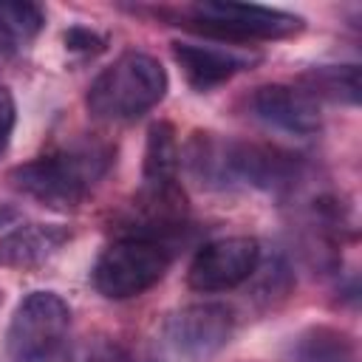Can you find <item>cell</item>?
Wrapping results in <instances>:
<instances>
[{
	"mask_svg": "<svg viewBox=\"0 0 362 362\" xmlns=\"http://www.w3.org/2000/svg\"><path fill=\"white\" fill-rule=\"evenodd\" d=\"M184 161L189 175L206 189H229L246 184L280 195L288 192L303 175V161L294 153L272 144L226 139L206 130H195L189 136Z\"/></svg>",
	"mask_w": 362,
	"mask_h": 362,
	"instance_id": "6da1fadb",
	"label": "cell"
},
{
	"mask_svg": "<svg viewBox=\"0 0 362 362\" xmlns=\"http://www.w3.org/2000/svg\"><path fill=\"white\" fill-rule=\"evenodd\" d=\"M113 147L99 139H76L48 156L11 170V184L48 209H76L107 175Z\"/></svg>",
	"mask_w": 362,
	"mask_h": 362,
	"instance_id": "7a4b0ae2",
	"label": "cell"
},
{
	"mask_svg": "<svg viewBox=\"0 0 362 362\" xmlns=\"http://www.w3.org/2000/svg\"><path fill=\"white\" fill-rule=\"evenodd\" d=\"M167 85V71L156 57L124 51L90 82L85 105L102 122H133L164 99Z\"/></svg>",
	"mask_w": 362,
	"mask_h": 362,
	"instance_id": "3957f363",
	"label": "cell"
},
{
	"mask_svg": "<svg viewBox=\"0 0 362 362\" xmlns=\"http://www.w3.org/2000/svg\"><path fill=\"white\" fill-rule=\"evenodd\" d=\"M173 249L167 240L124 232L102 249L90 269L93 288L107 300H130L153 288L170 269Z\"/></svg>",
	"mask_w": 362,
	"mask_h": 362,
	"instance_id": "277c9868",
	"label": "cell"
},
{
	"mask_svg": "<svg viewBox=\"0 0 362 362\" xmlns=\"http://www.w3.org/2000/svg\"><path fill=\"white\" fill-rule=\"evenodd\" d=\"M189 28L204 31L215 40L249 42V40H283L305 28L300 14L257 6V3H232V0H204L184 8Z\"/></svg>",
	"mask_w": 362,
	"mask_h": 362,
	"instance_id": "5b68a950",
	"label": "cell"
},
{
	"mask_svg": "<svg viewBox=\"0 0 362 362\" xmlns=\"http://www.w3.org/2000/svg\"><path fill=\"white\" fill-rule=\"evenodd\" d=\"M71 308L57 291H31L20 300L6 331L8 362H48L65 342Z\"/></svg>",
	"mask_w": 362,
	"mask_h": 362,
	"instance_id": "8992f818",
	"label": "cell"
},
{
	"mask_svg": "<svg viewBox=\"0 0 362 362\" xmlns=\"http://www.w3.org/2000/svg\"><path fill=\"white\" fill-rule=\"evenodd\" d=\"M235 314L223 303H192L167 317L164 342L181 362H206L229 342Z\"/></svg>",
	"mask_w": 362,
	"mask_h": 362,
	"instance_id": "52a82bcc",
	"label": "cell"
},
{
	"mask_svg": "<svg viewBox=\"0 0 362 362\" xmlns=\"http://www.w3.org/2000/svg\"><path fill=\"white\" fill-rule=\"evenodd\" d=\"M260 266V243L249 235H232L204 243L187 272V286L192 291H226L246 283Z\"/></svg>",
	"mask_w": 362,
	"mask_h": 362,
	"instance_id": "ba28073f",
	"label": "cell"
},
{
	"mask_svg": "<svg viewBox=\"0 0 362 362\" xmlns=\"http://www.w3.org/2000/svg\"><path fill=\"white\" fill-rule=\"evenodd\" d=\"M249 110L266 127H274L288 136H314L322 127L320 105L300 85H260L249 96Z\"/></svg>",
	"mask_w": 362,
	"mask_h": 362,
	"instance_id": "9c48e42d",
	"label": "cell"
},
{
	"mask_svg": "<svg viewBox=\"0 0 362 362\" xmlns=\"http://www.w3.org/2000/svg\"><path fill=\"white\" fill-rule=\"evenodd\" d=\"M173 57L195 90H212L229 82L235 74L249 71L252 65L260 62V54H249L215 42H181V40L173 42Z\"/></svg>",
	"mask_w": 362,
	"mask_h": 362,
	"instance_id": "30bf717a",
	"label": "cell"
},
{
	"mask_svg": "<svg viewBox=\"0 0 362 362\" xmlns=\"http://www.w3.org/2000/svg\"><path fill=\"white\" fill-rule=\"evenodd\" d=\"M71 240V229L59 223H25L8 232L0 240V266L6 269H40L48 263L65 243Z\"/></svg>",
	"mask_w": 362,
	"mask_h": 362,
	"instance_id": "8fae6325",
	"label": "cell"
},
{
	"mask_svg": "<svg viewBox=\"0 0 362 362\" xmlns=\"http://www.w3.org/2000/svg\"><path fill=\"white\" fill-rule=\"evenodd\" d=\"M291 362H356L354 339L331 325H311L291 342Z\"/></svg>",
	"mask_w": 362,
	"mask_h": 362,
	"instance_id": "7c38bea8",
	"label": "cell"
},
{
	"mask_svg": "<svg viewBox=\"0 0 362 362\" xmlns=\"http://www.w3.org/2000/svg\"><path fill=\"white\" fill-rule=\"evenodd\" d=\"M300 88L317 102L359 105V65H317L300 76Z\"/></svg>",
	"mask_w": 362,
	"mask_h": 362,
	"instance_id": "4fadbf2b",
	"label": "cell"
},
{
	"mask_svg": "<svg viewBox=\"0 0 362 362\" xmlns=\"http://www.w3.org/2000/svg\"><path fill=\"white\" fill-rule=\"evenodd\" d=\"M45 25V8L28 0H0V40L11 48L31 42Z\"/></svg>",
	"mask_w": 362,
	"mask_h": 362,
	"instance_id": "5bb4252c",
	"label": "cell"
},
{
	"mask_svg": "<svg viewBox=\"0 0 362 362\" xmlns=\"http://www.w3.org/2000/svg\"><path fill=\"white\" fill-rule=\"evenodd\" d=\"M65 48L74 51V54H82V57H96L105 51L107 40L102 34H96L93 28H85V25H71L65 31Z\"/></svg>",
	"mask_w": 362,
	"mask_h": 362,
	"instance_id": "9a60e30c",
	"label": "cell"
},
{
	"mask_svg": "<svg viewBox=\"0 0 362 362\" xmlns=\"http://www.w3.org/2000/svg\"><path fill=\"white\" fill-rule=\"evenodd\" d=\"M14 124H17V105H14V96L6 85H0V153L8 147L11 141V133H14Z\"/></svg>",
	"mask_w": 362,
	"mask_h": 362,
	"instance_id": "2e32d148",
	"label": "cell"
},
{
	"mask_svg": "<svg viewBox=\"0 0 362 362\" xmlns=\"http://www.w3.org/2000/svg\"><path fill=\"white\" fill-rule=\"evenodd\" d=\"M14 221H17V209L0 204V226H8V223H14Z\"/></svg>",
	"mask_w": 362,
	"mask_h": 362,
	"instance_id": "e0dca14e",
	"label": "cell"
},
{
	"mask_svg": "<svg viewBox=\"0 0 362 362\" xmlns=\"http://www.w3.org/2000/svg\"><path fill=\"white\" fill-rule=\"evenodd\" d=\"M0 300H3V294H0Z\"/></svg>",
	"mask_w": 362,
	"mask_h": 362,
	"instance_id": "ac0fdd59",
	"label": "cell"
}]
</instances>
